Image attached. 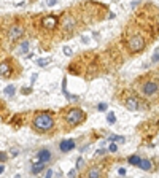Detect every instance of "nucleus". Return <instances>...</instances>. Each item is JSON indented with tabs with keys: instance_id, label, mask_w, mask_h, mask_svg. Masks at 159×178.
<instances>
[{
	"instance_id": "obj_1",
	"label": "nucleus",
	"mask_w": 159,
	"mask_h": 178,
	"mask_svg": "<svg viewBox=\"0 0 159 178\" xmlns=\"http://www.w3.org/2000/svg\"><path fill=\"white\" fill-rule=\"evenodd\" d=\"M30 126L35 132L38 134H48L54 129L56 126V119H54V115L53 111H35L34 116H32V121H30Z\"/></svg>"
},
{
	"instance_id": "obj_2",
	"label": "nucleus",
	"mask_w": 159,
	"mask_h": 178,
	"mask_svg": "<svg viewBox=\"0 0 159 178\" xmlns=\"http://www.w3.org/2000/svg\"><path fill=\"white\" fill-rule=\"evenodd\" d=\"M62 119L69 127H77V126L83 124L86 121V113L81 108L69 107V108H65L62 111Z\"/></svg>"
},
{
	"instance_id": "obj_3",
	"label": "nucleus",
	"mask_w": 159,
	"mask_h": 178,
	"mask_svg": "<svg viewBox=\"0 0 159 178\" xmlns=\"http://www.w3.org/2000/svg\"><path fill=\"white\" fill-rule=\"evenodd\" d=\"M137 91L146 99H154L159 96V80L156 78H143L140 80Z\"/></svg>"
},
{
	"instance_id": "obj_4",
	"label": "nucleus",
	"mask_w": 159,
	"mask_h": 178,
	"mask_svg": "<svg viewBox=\"0 0 159 178\" xmlns=\"http://www.w3.org/2000/svg\"><path fill=\"white\" fill-rule=\"evenodd\" d=\"M21 69L16 65V61L13 59H5L0 61V78L10 80V78H18L19 77Z\"/></svg>"
},
{
	"instance_id": "obj_5",
	"label": "nucleus",
	"mask_w": 159,
	"mask_h": 178,
	"mask_svg": "<svg viewBox=\"0 0 159 178\" xmlns=\"http://www.w3.org/2000/svg\"><path fill=\"white\" fill-rule=\"evenodd\" d=\"M24 35H26V27L22 24H10L5 30V38L13 45L21 42L24 38Z\"/></svg>"
},
{
	"instance_id": "obj_6",
	"label": "nucleus",
	"mask_w": 159,
	"mask_h": 178,
	"mask_svg": "<svg viewBox=\"0 0 159 178\" xmlns=\"http://www.w3.org/2000/svg\"><path fill=\"white\" fill-rule=\"evenodd\" d=\"M145 46H146V40H145V37H142L140 34L132 35V37L127 40V43H126V48L129 49L130 54L142 53V51L145 49Z\"/></svg>"
},
{
	"instance_id": "obj_7",
	"label": "nucleus",
	"mask_w": 159,
	"mask_h": 178,
	"mask_svg": "<svg viewBox=\"0 0 159 178\" xmlns=\"http://www.w3.org/2000/svg\"><path fill=\"white\" fill-rule=\"evenodd\" d=\"M121 102H123V105H124L129 111H137V110H140V99L135 97V96H132V94H127Z\"/></svg>"
},
{
	"instance_id": "obj_8",
	"label": "nucleus",
	"mask_w": 159,
	"mask_h": 178,
	"mask_svg": "<svg viewBox=\"0 0 159 178\" xmlns=\"http://www.w3.org/2000/svg\"><path fill=\"white\" fill-rule=\"evenodd\" d=\"M40 26L45 30H54L56 27L59 26V21H58L56 16H43L40 19Z\"/></svg>"
},
{
	"instance_id": "obj_9",
	"label": "nucleus",
	"mask_w": 159,
	"mask_h": 178,
	"mask_svg": "<svg viewBox=\"0 0 159 178\" xmlns=\"http://www.w3.org/2000/svg\"><path fill=\"white\" fill-rule=\"evenodd\" d=\"M75 146H77V143H75V140H72V138L62 140V142L59 143V149H61L62 153H69V151H72Z\"/></svg>"
},
{
	"instance_id": "obj_10",
	"label": "nucleus",
	"mask_w": 159,
	"mask_h": 178,
	"mask_svg": "<svg viewBox=\"0 0 159 178\" xmlns=\"http://www.w3.org/2000/svg\"><path fill=\"white\" fill-rule=\"evenodd\" d=\"M18 48H16V54H26L27 51H29V42L27 40H21V42H18Z\"/></svg>"
},
{
	"instance_id": "obj_11",
	"label": "nucleus",
	"mask_w": 159,
	"mask_h": 178,
	"mask_svg": "<svg viewBox=\"0 0 159 178\" xmlns=\"http://www.w3.org/2000/svg\"><path fill=\"white\" fill-rule=\"evenodd\" d=\"M102 168L100 167H97V165H92V167H89L88 170H86V176H92V178H97V176H102Z\"/></svg>"
},
{
	"instance_id": "obj_12",
	"label": "nucleus",
	"mask_w": 159,
	"mask_h": 178,
	"mask_svg": "<svg viewBox=\"0 0 159 178\" xmlns=\"http://www.w3.org/2000/svg\"><path fill=\"white\" fill-rule=\"evenodd\" d=\"M51 153L48 151V149H42V151H38V161H43V162H50L51 161Z\"/></svg>"
},
{
	"instance_id": "obj_13",
	"label": "nucleus",
	"mask_w": 159,
	"mask_h": 178,
	"mask_svg": "<svg viewBox=\"0 0 159 178\" xmlns=\"http://www.w3.org/2000/svg\"><path fill=\"white\" fill-rule=\"evenodd\" d=\"M45 164L46 162H43V161H38V162H37V164H34L32 165V173H40V172H43V168H45Z\"/></svg>"
},
{
	"instance_id": "obj_14",
	"label": "nucleus",
	"mask_w": 159,
	"mask_h": 178,
	"mask_svg": "<svg viewBox=\"0 0 159 178\" xmlns=\"http://www.w3.org/2000/svg\"><path fill=\"white\" fill-rule=\"evenodd\" d=\"M140 161H142V159H140V156H137V154H132V156H129V157H127V162H129V164H132V165H138Z\"/></svg>"
},
{
	"instance_id": "obj_15",
	"label": "nucleus",
	"mask_w": 159,
	"mask_h": 178,
	"mask_svg": "<svg viewBox=\"0 0 159 178\" xmlns=\"http://www.w3.org/2000/svg\"><path fill=\"white\" fill-rule=\"evenodd\" d=\"M138 167L143 168V170H151V162H149L148 159H142L140 164H138Z\"/></svg>"
},
{
	"instance_id": "obj_16",
	"label": "nucleus",
	"mask_w": 159,
	"mask_h": 178,
	"mask_svg": "<svg viewBox=\"0 0 159 178\" xmlns=\"http://www.w3.org/2000/svg\"><path fill=\"white\" fill-rule=\"evenodd\" d=\"M3 92H5V94H6L8 97H13V96L16 94V88H14V86H6Z\"/></svg>"
},
{
	"instance_id": "obj_17",
	"label": "nucleus",
	"mask_w": 159,
	"mask_h": 178,
	"mask_svg": "<svg viewBox=\"0 0 159 178\" xmlns=\"http://www.w3.org/2000/svg\"><path fill=\"white\" fill-rule=\"evenodd\" d=\"M50 62H51L50 57H45V59H38V61H37V65H38V67H46Z\"/></svg>"
},
{
	"instance_id": "obj_18",
	"label": "nucleus",
	"mask_w": 159,
	"mask_h": 178,
	"mask_svg": "<svg viewBox=\"0 0 159 178\" xmlns=\"http://www.w3.org/2000/svg\"><path fill=\"white\" fill-rule=\"evenodd\" d=\"M83 167H85V159H83V157H80L78 161H77V170H81Z\"/></svg>"
},
{
	"instance_id": "obj_19",
	"label": "nucleus",
	"mask_w": 159,
	"mask_h": 178,
	"mask_svg": "<svg viewBox=\"0 0 159 178\" xmlns=\"http://www.w3.org/2000/svg\"><path fill=\"white\" fill-rule=\"evenodd\" d=\"M151 62L154 64V62H159V48L154 51V54H153V57H151Z\"/></svg>"
},
{
	"instance_id": "obj_20",
	"label": "nucleus",
	"mask_w": 159,
	"mask_h": 178,
	"mask_svg": "<svg viewBox=\"0 0 159 178\" xmlns=\"http://www.w3.org/2000/svg\"><path fill=\"white\" fill-rule=\"evenodd\" d=\"M110 140H113V142H124V137H121V135H111Z\"/></svg>"
},
{
	"instance_id": "obj_21",
	"label": "nucleus",
	"mask_w": 159,
	"mask_h": 178,
	"mask_svg": "<svg viewBox=\"0 0 159 178\" xmlns=\"http://www.w3.org/2000/svg\"><path fill=\"white\" fill-rule=\"evenodd\" d=\"M107 119H108V123H110V124H113L115 121H116V118H115V115H113V113H108Z\"/></svg>"
},
{
	"instance_id": "obj_22",
	"label": "nucleus",
	"mask_w": 159,
	"mask_h": 178,
	"mask_svg": "<svg viewBox=\"0 0 159 178\" xmlns=\"http://www.w3.org/2000/svg\"><path fill=\"white\" fill-rule=\"evenodd\" d=\"M6 159H8V156H6V153H3V151H0V162H6Z\"/></svg>"
},
{
	"instance_id": "obj_23",
	"label": "nucleus",
	"mask_w": 159,
	"mask_h": 178,
	"mask_svg": "<svg viewBox=\"0 0 159 178\" xmlns=\"http://www.w3.org/2000/svg\"><path fill=\"white\" fill-rule=\"evenodd\" d=\"M110 151H111V153H116V151H118V146H116V145H110Z\"/></svg>"
},
{
	"instance_id": "obj_24",
	"label": "nucleus",
	"mask_w": 159,
	"mask_h": 178,
	"mask_svg": "<svg viewBox=\"0 0 159 178\" xmlns=\"http://www.w3.org/2000/svg\"><path fill=\"white\" fill-rule=\"evenodd\" d=\"M97 108H99L100 111H105V110H107V105H105V104H100V105H99Z\"/></svg>"
},
{
	"instance_id": "obj_25",
	"label": "nucleus",
	"mask_w": 159,
	"mask_h": 178,
	"mask_svg": "<svg viewBox=\"0 0 159 178\" xmlns=\"http://www.w3.org/2000/svg\"><path fill=\"white\" fill-rule=\"evenodd\" d=\"M56 2H58V0H48V2H46V3H48L50 6H53V5H56Z\"/></svg>"
},
{
	"instance_id": "obj_26",
	"label": "nucleus",
	"mask_w": 159,
	"mask_h": 178,
	"mask_svg": "<svg viewBox=\"0 0 159 178\" xmlns=\"http://www.w3.org/2000/svg\"><path fill=\"white\" fill-rule=\"evenodd\" d=\"M21 92H22V94H29V92H30V89H26V88H24Z\"/></svg>"
},
{
	"instance_id": "obj_27",
	"label": "nucleus",
	"mask_w": 159,
	"mask_h": 178,
	"mask_svg": "<svg viewBox=\"0 0 159 178\" xmlns=\"http://www.w3.org/2000/svg\"><path fill=\"white\" fill-rule=\"evenodd\" d=\"M46 176H53V170H48V172H46Z\"/></svg>"
},
{
	"instance_id": "obj_28",
	"label": "nucleus",
	"mask_w": 159,
	"mask_h": 178,
	"mask_svg": "<svg viewBox=\"0 0 159 178\" xmlns=\"http://www.w3.org/2000/svg\"><path fill=\"white\" fill-rule=\"evenodd\" d=\"M3 170H5V167H3V165H0V173H2Z\"/></svg>"
}]
</instances>
